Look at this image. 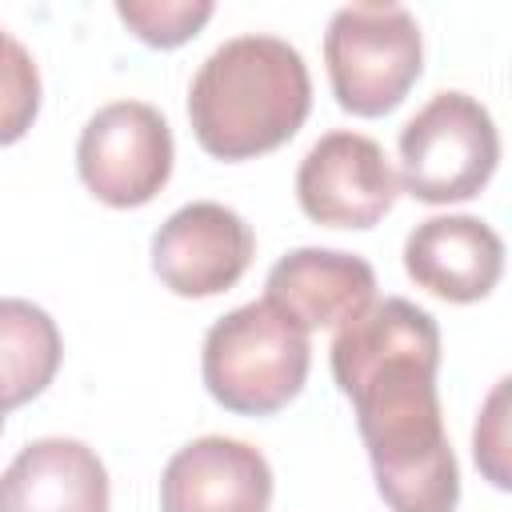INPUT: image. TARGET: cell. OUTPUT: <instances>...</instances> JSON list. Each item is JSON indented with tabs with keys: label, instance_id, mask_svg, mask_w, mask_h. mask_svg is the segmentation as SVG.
<instances>
[{
	"label": "cell",
	"instance_id": "15",
	"mask_svg": "<svg viewBox=\"0 0 512 512\" xmlns=\"http://www.w3.org/2000/svg\"><path fill=\"white\" fill-rule=\"evenodd\" d=\"M116 16L152 48H176L192 40L208 16L212 0H120Z\"/></svg>",
	"mask_w": 512,
	"mask_h": 512
},
{
	"label": "cell",
	"instance_id": "2",
	"mask_svg": "<svg viewBox=\"0 0 512 512\" xmlns=\"http://www.w3.org/2000/svg\"><path fill=\"white\" fill-rule=\"evenodd\" d=\"M312 112L304 56L268 32L224 40L192 76L188 120L216 160H252L288 144Z\"/></svg>",
	"mask_w": 512,
	"mask_h": 512
},
{
	"label": "cell",
	"instance_id": "10",
	"mask_svg": "<svg viewBox=\"0 0 512 512\" xmlns=\"http://www.w3.org/2000/svg\"><path fill=\"white\" fill-rule=\"evenodd\" d=\"M268 304L296 328H344L376 304V272L364 256L340 248H292L268 268Z\"/></svg>",
	"mask_w": 512,
	"mask_h": 512
},
{
	"label": "cell",
	"instance_id": "9",
	"mask_svg": "<svg viewBox=\"0 0 512 512\" xmlns=\"http://www.w3.org/2000/svg\"><path fill=\"white\" fill-rule=\"evenodd\" d=\"M272 468L260 448L232 436L184 444L160 476V512H268Z\"/></svg>",
	"mask_w": 512,
	"mask_h": 512
},
{
	"label": "cell",
	"instance_id": "16",
	"mask_svg": "<svg viewBox=\"0 0 512 512\" xmlns=\"http://www.w3.org/2000/svg\"><path fill=\"white\" fill-rule=\"evenodd\" d=\"M0 428H4V412H0Z\"/></svg>",
	"mask_w": 512,
	"mask_h": 512
},
{
	"label": "cell",
	"instance_id": "12",
	"mask_svg": "<svg viewBox=\"0 0 512 512\" xmlns=\"http://www.w3.org/2000/svg\"><path fill=\"white\" fill-rule=\"evenodd\" d=\"M0 512H108V472L84 440H32L0 476Z\"/></svg>",
	"mask_w": 512,
	"mask_h": 512
},
{
	"label": "cell",
	"instance_id": "14",
	"mask_svg": "<svg viewBox=\"0 0 512 512\" xmlns=\"http://www.w3.org/2000/svg\"><path fill=\"white\" fill-rule=\"evenodd\" d=\"M40 112V72L32 52L0 28V148L16 144Z\"/></svg>",
	"mask_w": 512,
	"mask_h": 512
},
{
	"label": "cell",
	"instance_id": "8",
	"mask_svg": "<svg viewBox=\"0 0 512 512\" xmlns=\"http://www.w3.org/2000/svg\"><path fill=\"white\" fill-rule=\"evenodd\" d=\"M256 236L248 220L216 200L176 208L152 236V268L176 296L228 292L252 264Z\"/></svg>",
	"mask_w": 512,
	"mask_h": 512
},
{
	"label": "cell",
	"instance_id": "7",
	"mask_svg": "<svg viewBox=\"0 0 512 512\" xmlns=\"http://www.w3.org/2000/svg\"><path fill=\"white\" fill-rule=\"evenodd\" d=\"M296 200L324 228H372L396 200V172L372 136L328 132L296 168Z\"/></svg>",
	"mask_w": 512,
	"mask_h": 512
},
{
	"label": "cell",
	"instance_id": "6",
	"mask_svg": "<svg viewBox=\"0 0 512 512\" xmlns=\"http://www.w3.org/2000/svg\"><path fill=\"white\" fill-rule=\"evenodd\" d=\"M76 168L96 200L140 208L172 176V128L144 100L104 104L80 132Z\"/></svg>",
	"mask_w": 512,
	"mask_h": 512
},
{
	"label": "cell",
	"instance_id": "11",
	"mask_svg": "<svg viewBox=\"0 0 512 512\" xmlns=\"http://www.w3.org/2000/svg\"><path fill=\"white\" fill-rule=\"evenodd\" d=\"M404 268L416 288L472 304L484 300L504 272V240L480 216H432L404 240Z\"/></svg>",
	"mask_w": 512,
	"mask_h": 512
},
{
	"label": "cell",
	"instance_id": "5",
	"mask_svg": "<svg viewBox=\"0 0 512 512\" xmlns=\"http://www.w3.org/2000/svg\"><path fill=\"white\" fill-rule=\"evenodd\" d=\"M500 132L468 92H436L400 128V184L420 204L472 200L496 172Z\"/></svg>",
	"mask_w": 512,
	"mask_h": 512
},
{
	"label": "cell",
	"instance_id": "13",
	"mask_svg": "<svg viewBox=\"0 0 512 512\" xmlns=\"http://www.w3.org/2000/svg\"><path fill=\"white\" fill-rule=\"evenodd\" d=\"M64 344L56 320L32 300L0 296V412L40 396L56 368Z\"/></svg>",
	"mask_w": 512,
	"mask_h": 512
},
{
	"label": "cell",
	"instance_id": "1",
	"mask_svg": "<svg viewBox=\"0 0 512 512\" xmlns=\"http://www.w3.org/2000/svg\"><path fill=\"white\" fill-rule=\"evenodd\" d=\"M440 328L404 296L368 304L332 340L336 388L356 424L392 512H456L460 468L436 396Z\"/></svg>",
	"mask_w": 512,
	"mask_h": 512
},
{
	"label": "cell",
	"instance_id": "4",
	"mask_svg": "<svg viewBox=\"0 0 512 512\" xmlns=\"http://www.w3.org/2000/svg\"><path fill=\"white\" fill-rule=\"evenodd\" d=\"M420 60V24L404 4H344L328 20V84L352 116L392 112L420 80Z\"/></svg>",
	"mask_w": 512,
	"mask_h": 512
},
{
	"label": "cell",
	"instance_id": "3",
	"mask_svg": "<svg viewBox=\"0 0 512 512\" xmlns=\"http://www.w3.org/2000/svg\"><path fill=\"white\" fill-rule=\"evenodd\" d=\"M312 364L308 332L268 300H252L220 316L200 352L204 388L236 416H272L300 396Z\"/></svg>",
	"mask_w": 512,
	"mask_h": 512
}]
</instances>
